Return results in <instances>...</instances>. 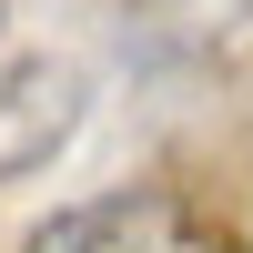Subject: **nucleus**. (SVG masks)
I'll return each instance as SVG.
<instances>
[{"instance_id": "2", "label": "nucleus", "mask_w": 253, "mask_h": 253, "mask_svg": "<svg viewBox=\"0 0 253 253\" xmlns=\"http://www.w3.org/2000/svg\"><path fill=\"white\" fill-rule=\"evenodd\" d=\"M81 71L71 61H10L0 71V182L10 172H41L61 142L81 132Z\"/></svg>"}, {"instance_id": "1", "label": "nucleus", "mask_w": 253, "mask_h": 253, "mask_svg": "<svg viewBox=\"0 0 253 253\" xmlns=\"http://www.w3.org/2000/svg\"><path fill=\"white\" fill-rule=\"evenodd\" d=\"M20 253H233L213 223L193 213L182 193L162 182H132V193H91V203H61L51 223H31Z\"/></svg>"}]
</instances>
